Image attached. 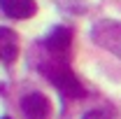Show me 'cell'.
<instances>
[{"label": "cell", "mask_w": 121, "mask_h": 119, "mask_svg": "<svg viewBox=\"0 0 121 119\" xmlns=\"http://www.w3.org/2000/svg\"><path fill=\"white\" fill-rule=\"evenodd\" d=\"M84 119H112V114H105V112H100V110H91L84 114Z\"/></svg>", "instance_id": "52a82bcc"}, {"label": "cell", "mask_w": 121, "mask_h": 119, "mask_svg": "<svg viewBox=\"0 0 121 119\" xmlns=\"http://www.w3.org/2000/svg\"><path fill=\"white\" fill-rule=\"evenodd\" d=\"M70 45H72V30L68 28V26H56L42 40L44 51L51 54V56H65L68 49H70Z\"/></svg>", "instance_id": "3957f363"}, {"label": "cell", "mask_w": 121, "mask_h": 119, "mask_svg": "<svg viewBox=\"0 0 121 119\" xmlns=\"http://www.w3.org/2000/svg\"><path fill=\"white\" fill-rule=\"evenodd\" d=\"M16 56H19V35L7 26H0V61L14 63Z\"/></svg>", "instance_id": "8992f818"}, {"label": "cell", "mask_w": 121, "mask_h": 119, "mask_svg": "<svg viewBox=\"0 0 121 119\" xmlns=\"http://www.w3.org/2000/svg\"><path fill=\"white\" fill-rule=\"evenodd\" d=\"M2 119H9V117H2Z\"/></svg>", "instance_id": "ba28073f"}, {"label": "cell", "mask_w": 121, "mask_h": 119, "mask_svg": "<svg viewBox=\"0 0 121 119\" xmlns=\"http://www.w3.org/2000/svg\"><path fill=\"white\" fill-rule=\"evenodd\" d=\"M21 110L26 119H49L51 114V103L44 93L40 91H33V93H26L21 98Z\"/></svg>", "instance_id": "277c9868"}, {"label": "cell", "mask_w": 121, "mask_h": 119, "mask_svg": "<svg viewBox=\"0 0 121 119\" xmlns=\"http://www.w3.org/2000/svg\"><path fill=\"white\" fill-rule=\"evenodd\" d=\"M0 9L9 19H30L37 12L35 0H0Z\"/></svg>", "instance_id": "5b68a950"}, {"label": "cell", "mask_w": 121, "mask_h": 119, "mask_svg": "<svg viewBox=\"0 0 121 119\" xmlns=\"http://www.w3.org/2000/svg\"><path fill=\"white\" fill-rule=\"evenodd\" d=\"M91 37L98 47L107 49L109 54H114L121 59V23L112 21V19H103L91 28Z\"/></svg>", "instance_id": "7a4b0ae2"}, {"label": "cell", "mask_w": 121, "mask_h": 119, "mask_svg": "<svg viewBox=\"0 0 121 119\" xmlns=\"http://www.w3.org/2000/svg\"><path fill=\"white\" fill-rule=\"evenodd\" d=\"M42 73L49 77V82H51L65 98L77 101V98L84 96V87L79 84V79H77V75L72 73V68H70V63L65 61V56H51V54H49V59H47L44 65H42Z\"/></svg>", "instance_id": "6da1fadb"}]
</instances>
